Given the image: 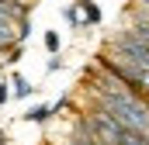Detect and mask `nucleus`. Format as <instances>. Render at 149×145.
Wrapping results in <instances>:
<instances>
[{
  "mask_svg": "<svg viewBox=\"0 0 149 145\" xmlns=\"http://www.w3.org/2000/svg\"><path fill=\"white\" fill-rule=\"evenodd\" d=\"M80 10H83V21H87V24H97V21H101V7H97L94 0H80Z\"/></svg>",
  "mask_w": 149,
  "mask_h": 145,
  "instance_id": "1",
  "label": "nucleus"
},
{
  "mask_svg": "<svg viewBox=\"0 0 149 145\" xmlns=\"http://www.w3.org/2000/svg\"><path fill=\"white\" fill-rule=\"evenodd\" d=\"M24 117H28V121H38V124H42V121H49V117H52V107H45V104H35V107L28 110Z\"/></svg>",
  "mask_w": 149,
  "mask_h": 145,
  "instance_id": "2",
  "label": "nucleus"
},
{
  "mask_svg": "<svg viewBox=\"0 0 149 145\" xmlns=\"http://www.w3.org/2000/svg\"><path fill=\"white\" fill-rule=\"evenodd\" d=\"M66 21H70L73 28H83V24H87V21H83V10H80V3H76V7H66Z\"/></svg>",
  "mask_w": 149,
  "mask_h": 145,
  "instance_id": "3",
  "label": "nucleus"
},
{
  "mask_svg": "<svg viewBox=\"0 0 149 145\" xmlns=\"http://www.w3.org/2000/svg\"><path fill=\"white\" fill-rule=\"evenodd\" d=\"M14 93H17V97H31V83L17 76V79H14Z\"/></svg>",
  "mask_w": 149,
  "mask_h": 145,
  "instance_id": "4",
  "label": "nucleus"
},
{
  "mask_svg": "<svg viewBox=\"0 0 149 145\" xmlns=\"http://www.w3.org/2000/svg\"><path fill=\"white\" fill-rule=\"evenodd\" d=\"M45 48H49L52 55L59 52V35H56V31H49V35H45Z\"/></svg>",
  "mask_w": 149,
  "mask_h": 145,
  "instance_id": "5",
  "label": "nucleus"
},
{
  "mask_svg": "<svg viewBox=\"0 0 149 145\" xmlns=\"http://www.w3.org/2000/svg\"><path fill=\"white\" fill-rule=\"evenodd\" d=\"M0 104H7V83H0Z\"/></svg>",
  "mask_w": 149,
  "mask_h": 145,
  "instance_id": "6",
  "label": "nucleus"
},
{
  "mask_svg": "<svg viewBox=\"0 0 149 145\" xmlns=\"http://www.w3.org/2000/svg\"><path fill=\"white\" fill-rule=\"evenodd\" d=\"M24 3H28V0H24Z\"/></svg>",
  "mask_w": 149,
  "mask_h": 145,
  "instance_id": "7",
  "label": "nucleus"
}]
</instances>
